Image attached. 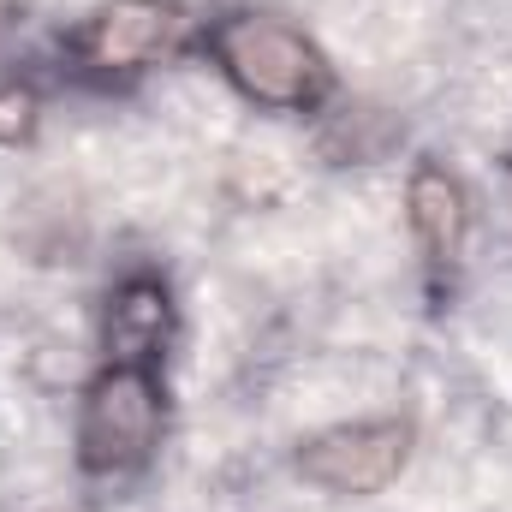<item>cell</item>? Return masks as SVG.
Here are the masks:
<instances>
[{"mask_svg": "<svg viewBox=\"0 0 512 512\" xmlns=\"http://www.w3.org/2000/svg\"><path fill=\"white\" fill-rule=\"evenodd\" d=\"M209 54L262 108H316L334 84V72L310 36H298L292 24H274V18H251V12L221 18L209 30Z\"/></svg>", "mask_w": 512, "mask_h": 512, "instance_id": "cell-1", "label": "cell"}, {"mask_svg": "<svg viewBox=\"0 0 512 512\" xmlns=\"http://www.w3.org/2000/svg\"><path fill=\"white\" fill-rule=\"evenodd\" d=\"M161 441V382L149 364H108L84 387L78 411V465L90 477L137 471Z\"/></svg>", "mask_w": 512, "mask_h": 512, "instance_id": "cell-2", "label": "cell"}, {"mask_svg": "<svg viewBox=\"0 0 512 512\" xmlns=\"http://www.w3.org/2000/svg\"><path fill=\"white\" fill-rule=\"evenodd\" d=\"M411 459V423L405 417H370L322 429L298 447V477L328 495H382Z\"/></svg>", "mask_w": 512, "mask_h": 512, "instance_id": "cell-3", "label": "cell"}, {"mask_svg": "<svg viewBox=\"0 0 512 512\" xmlns=\"http://www.w3.org/2000/svg\"><path fill=\"white\" fill-rule=\"evenodd\" d=\"M191 18L173 0H114L78 30V54L96 72H137L185 42Z\"/></svg>", "mask_w": 512, "mask_h": 512, "instance_id": "cell-4", "label": "cell"}, {"mask_svg": "<svg viewBox=\"0 0 512 512\" xmlns=\"http://www.w3.org/2000/svg\"><path fill=\"white\" fill-rule=\"evenodd\" d=\"M405 209H411V239L429 262V274H447L465 251V233H471L465 185L447 167H417L411 185H405Z\"/></svg>", "mask_w": 512, "mask_h": 512, "instance_id": "cell-5", "label": "cell"}, {"mask_svg": "<svg viewBox=\"0 0 512 512\" xmlns=\"http://www.w3.org/2000/svg\"><path fill=\"white\" fill-rule=\"evenodd\" d=\"M108 364H149L161 358L167 334H173V298L155 274H131L108 298Z\"/></svg>", "mask_w": 512, "mask_h": 512, "instance_id": "cell-6", "label": "cell"}, {"mask_svg": "<svg viewBox=\"0 0 512 512\" xmlns=\"http://www.w3.org/2000/svg\"><path fill=\"white\" fill-rule=\"evenodd\" d=\"M30 131H36V96L24 84H6L0 90V143L18 149V143H30Z\"/></svg>", "mask_w": 512, "mask_h": 512, "instance_id": "cell-7", "label": "cell"}]
</instances>
